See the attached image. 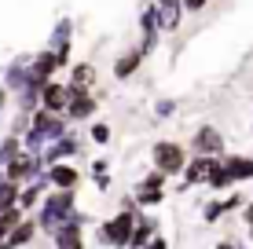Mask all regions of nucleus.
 Returning a JSON list of instances; mask_svg holds the SVG:
<instances>
[{"mask_svg": "<svg viewBox=\"0 0 253 249\" xmlns=\"http://www.w3.org/2000/svg\"><path fill=\"white\" fill-rule=\"evenodd\" d=\"M165 198V191H136V205H143V209H154Z\"/></svg>", "mask_w": 253, "mask_h": 249, "instance_id": "obj_21", "label": "nucleus"}, {"mask_svg": "<svg viewBox=\"0 0 253 249\" xmlns=\"http://www.w3.org/2000/svg\"><path fill=\"white\" fill-rule=\"evenodd\" d=\"M26 147H22V140L19 136H7V140H0V169H7L15 158H19Z\"/></svg>", "mask_w": 253, "mask_h": 249, "instance_id": "obj_19", "label": "nucleus"}, {"mask_svg": "<svg viewBox=\"0 0 253 249\" xmlns=\"http://www.w3.org/2000/svg\"><path fill=\"white\" fill-rule=\"evenodd\" d=\"M242 220H246V227H250V235H253V202L242 209Z\"/></svg>", "mask_w": 253, "mask_h": 249, "instance_id": "obj_26", "label": "nucleus"}, {"mask_svg": "<svg viewBox=\"0 0 253 249\" xmlns=\"http://www.w3.org/2000/svg\"><path fill=\"white\" fill-rule=\"evenodd\" d=\"M213 161H216V158H202V154H195V158L187 161V169H184V187L206 183L209 173H213Z\"/></svg>", "mask_w": 253, "mask_h": 249, "instance_id": "obj_10", "label": "nucleus"}, {"mask_svg": "<svg viewBox=\"0 0 253 249\" xmlns=\"http://www.w3.org/2000/svg\"><path fill=\"white\" fill-rule=\"evenodd\" d=\"M19 198H22V183H11V179L0 173V213L19 209Z\"/></svg>", "mask_w": 253, "mask_h": 249, "instance_id": "obj_15", "label": "nucleus"}, {"mask_svg": "<svg viewBox=\"0 0 253 249\" xmlns=\"http://www.w3.org/2000/svg\"><path fill=\"white\" fill-rule=\"evenodd\" d=\"M143 55H147L143 48H132V51H125V55H118V59H114V77H118V81H128V77L139 70Z\"/></svg>", "mask_w": 253, "mask_h": 249, "instance_id": "obj_11", "label": "nucleus"}, {"mask_svg": "<svg viewBox=\"0 0 253 249\" xmlns=\"http://www.w3.org/2000/svg\"><path fill=\"white\" fill-rule=\"evenodd\" d=\"M136 220H139L136 209H121L118 216H110V220H103V224H99V231H95V242L107 246V249H128V246H132Z\"/></svg>", "mask_w": 253, "mask_h": 249, "instance_id": "obj_1", "label": "nucleus"}, {"mask_svg": "<svg viewBox=\"0 0 253 249\" xmlns=\"http://www.w3.org/2000/svg\"><path fill=\"white\" fill-rule=\"evenodd\" d=\"M92 143H99V147H103V143H110V125L107 121H95L92 125Z\"/></svg>", "mask_w": 253, "mask_h": 249, "instance_id": "obj_23", "label": "nucleus"}, {"mask_svg": "<svg viewBox=\"0 0 253 249\" xmlns=\"http://www.w3.org/2000/svg\"><path fill=\"white\" fill-rule=\"evenodd\" d=\"M231 183H235V176H231L228 161L216 158V161H213V173H209V179H206V187H213V191H228Z\"/></svg>", "mask_w": 253, "mask_h": 249, "instance_id": "obj_17", "label": "nucleus"}, {"mask_svg": "<svg viewBox=\"0 0 253 249\" xmlns=\"http://www.w3.org/2000/svg\"><path fill=\"white\" fill-rule=\"evenodd\" d=\"M95 110H99V96L95 92H74L70 88V107H66L70 121H88Z\"/></svg>", "mask_w": 253, "mask_h": 249, "instance_id": "obj_5", "label": "nucleus"}, {"mask_svg": "<svg viewBox=\"0 0 253 249\" xmlns=\"http://www.w3.org/2000/svg\"><path fill=\"white\" fill-rule=\"evenodd\" d=\"M37 231H41V224H37V220H22V224H19V231H15V235L4 242V249H22V246H30L33 238H37Z\"/></svg>", "mask_w": 253, "mask_h": 249, "instance_id": "obj_16", "label": "nucleus"}, {"mask_svg": "<svg viewBox=\"0 0 253 249\" xmlns=\"http://www.w3.org/2000/svg\"><path fill=\"white\" fill-rule=\"evenodd\" d=\"M165 179H169V176L154 169V173H147L143 179H139V187H136V191H165Z\"/></svg>", "mask_w": 253, "mask_h": 249, "instance_id": "obj_20", "label": "nucleus"}, {"mask_svg": "<svg viewBox=\"0 0 253 249\" xmlns=\"http://www.w3.org/2000/svg\"><path fill=\"white\" fill-rule=\"evenodd\" d=\"M0 249H4V246H0Z\"/></svg>", "mask_w": 253, "mask_h": 249, "instance_id": "obj_31", "label": "nucleus"}, {"mask_svg": "<svg viewBox=\"0 0 253 249\" xmlns=\"http://www.w3.org/2000/svg\"><path fill=\"white\" fill-rule=\"evenodd\" d=\"M48 238L55 242V249H84V238H81V220H70V224L55 227Z\"/></svg>", "mask_w": 253, "mask_h": 249, "instance_id": "obj_9", "label": "nucleus"}, {"mask_svg": "<svg viewBox=\"0 0 253 249\" xmlns=\"http://www.w3.org/2000/svg\"><path fill=\"white\" fill-rule=\"evenodd\" d=\"M250 128H253V121H250Z\"/></svg>", "mask_w": 253, "mask_h": 249, "instance_id": "obj_30", "label": "nucleus"}, {"mask_svg": "<svg viewBox=\"0 0 253 249\" xmlns=\"http://www.w3.org/2000/svg\"><path fill=\"white\" fill-rule=\"evenodd\" d=\"M147 249H169V242H165V238L158 235V238H154V242H151V246H147Z\"/></svg>", "mask_w": 253, "mask_h": 249, "instance_id": "obj_27", "label": "nucleus"}, {"mask_svg": "<svg viewBox=\"0 0 253 249\" xmlns=\"http://www.w3.org/2000/svg\"><path fill=\"white\" fill-rule=\"evenodd\" d=\"M209 4V0H184V11H191V15H198L202 7Z\"/></svg>", "mask_w": 253, "mask_h": 249, "instance_id": "obj_25", "label": "nucleus"}, {"mask_svg": "<svg viewBox=\"0 0 253 249\" xmlns=\"http://www.w3.org/2000/svg\"><path fill=\"white\" fill-rule=\"evenodd\" d=\"M77 198H74V191H51L48 198H44V205H41V213H37V224H41V231H55V227H63V224H70V220H77Z\"/></svg>", "mask_w": 253, "mask_h": 249, "instance_id": "obj_2", "label": "nucleus"}, {"mask_svg": "<svg viewBox=\"0 0 253 249\" xmlns=\"http://www.w3.org/2000/svg\"><path fill=\"white\" fill-rule=\"evenodd\" d=\"M4 103H7V88H0V107H4Z\"/></svg>", "mask_w": 253, "mask_h": 249, "instance_id": "obj_28", "label": "nucleus"}, {"mask_svg": "<svg viewBox=\"0 0 253 249\" xmlns=\"http://www.w3.org/2000/svg\"><path fill=\"white\" fill-rule=\"evenodd\" d=\"M235 176V183H246V179H253V158H246V154H231V158H224Z\"/></svg>", "mask_w": 253, "mask_h": 249, "instance_id": "obj_18", "label": "nucleus"}, {"mask_svg": "<svg viewBox=\"0 0 253 249\" xmlns=\"http://www.w3.org/2000/svg\"><path fill=\"white\" fill-rule=\"evenodd\" d=\"M77 150H81V143H77V136H63V140H55L51 147L41 154L44 158V165H59V161H70V158H77Z\"/></svg>", "mask_w": 253, "mask_h": 249, "instance_id": "obj_8", "label": "nucleus"}, {"mask_svg": "<svg viewBox=\"0 0 253 249\" xmlns=\"http://www.w3.org/2000/svg\"><path fill=\"white\" fill-rule=\"evenodd\" d=\"M213 249H235V246L231 242H220V246H213Z\"/></svg>", "mask_w": 253, "mask_h": 249, "instance_id": "obj_29", "label": "nucleus"}, {"mask_svg": "<svg viewBox=\"0 0 253 249\" xmlns=\"http://www.w3.org/2000/svg\"><path fill=\"white\" fill-rule=\"evenodd\" d=\"M154 169L165 176H184V169H187V150L180 147V143H172V140H162V143H154Z\"/></svg>", "mask_w": 253, "mask_h": 249, "instance_id": "obj_3", "label": "nucleus"}, {"mask_svg": "<svg viewBox=\"0 0 253 249\" xmlns=\"http://www.w3.org/2000/svg\"><path fill=\"white\" fill-rule=\"evenodd\" d=\"M191 150L202 154V158H220L224 154V132L216 125H202L195 136H191Z\"/></svg>", "mask_w": 253, "mask_h": 249, "instance_id": "obj_4", "label": "nucleus"}, {"mask_svg": "<svg viewBox=\"0 0 253 249\" xmlns=\"http://www.w3.org/2000/svg\"><path fill=\"white\" fill-rule=\"evenodd\" d=\"M48 183L55 187V191H77L81 173H77L70 161H59V165H48Z\"/></svg>", "mask_w": 253, "mask_h": 249, "instance_id": "obj_7", "label": "nucleus"}, {"mask_svg": "<svg viewBox=\"0 0 253 249\" xmlns=\"http://www.w3.org/2000/svg\"><path fill=\"white\" fill-rule=\"evenodd\" d=\"M224 213H228V205H224V202H209L206 209H202V220H206V224H216Z\"/></svg>", "mask_w": 253, "mask_h": 249, "instance_id": "obj_22", "label": "nucleus"}, {"mask_svg": "<svg viewBox=\"0 0 253 249\" xmlns=\"http://www.w3.org/2000/svg\"><path fill=\"white\" fill-rule=\"evenodd\" d=\"M154 238H158V220H154V216H139L136 231H132V246H128V249H147Z\"/></svg>", "mask_w": 253, "mask_h": 249, "instance_id": "obj_12", "label": "nucleus"}, {"mask_svg": "<svg viewBox=\"0 0 253 249\" xmlns=\"http://www.w3.org/2000/svg\"><path fill=\"white\" fill-rule=\"evenodd\" d=\"M180 7H184V0H158V26L162 30H176L180 26Z\"/></svg>", "mask_w": 253, "mask_h": 249, "instance_id": "obj_13", "label": "nucleus"}, {"mask_svg": "<svg viewBox=\"0 0 253 249\" xmlns=\"http://www.w3.org/2000/svg\"><path fill=\"white\" fill-rule=\"evenodd\" d=\"M92 84H95V66L92 63H77L70 70V88L74 92H92Z\"/></svg>", "mask_w": 253, "mask_h": 249, "instance_id": "obj_14", "label": "nucleus"}, {"mask_svg": "<svg viewBox=\"0 0 253 249\" xmlns=\"http://www.w3.org/2000/svg\"><path fill=\"white\" fill-rule=\"evenodd\" d=\"M41 107L51 110V114H66V107H70V84L48 81L44 92H41Z\"/></svg>", "mask_w": 253, "mask_h": 249, "instance_id": "obj_6", "label": "nucleus"}, {"mask_svg": "<svg viewBox=\"0 0 253 249\" xmlns=\"http://www.w3.org/2000/svg\"><path fill=\"white\" fill-rule=\"evenodd\" d=\"M172 110H176V103H172V99H162L158 107H154V114H158V117H172Z\"/></svg>", "mask_w": 253, "mask_h": 249, "instance_id": "obj_24", "label": "nucleus"}]
</instances>
